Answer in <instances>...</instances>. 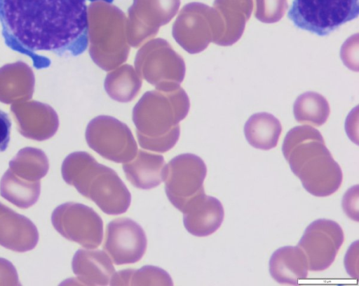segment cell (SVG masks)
Returning a JSON list of instances; mask_svg holds the SVG:
<instances>
[{"label":"cell","instance_id":"cell-1","mask_svg":"<svg viewBox=\"0 0 359 286\" xmlns=\"http://www.w3.org/2000/svg\"><path fill=\"white\" fill-rule=\"evenodd\" d=\"M86 1L0 0L5 44L29 57L36 69L47 68L51 63L38 52H50L60 57L82 54L88 45Z\"/></svg>","mask_w":359,"mask_h":286},{"label":"cell","instance_id":"cell-2","mask_svg":"<svg viewBox=\"0 0 359 286\" xmlns=\"http://www.w3.org/2000/svg\"><path fill=\"white\" fill-rule=\"evenodd\" d=\"M282 151L293 173L312 195L327 196L341 186L342 171L317 129L306 125L293 128L285 138Z\"/></svg>","mask_w":359,"mask_h":286},{"label":"cell","instance_id":"cell-3","mask_svg":"<svg viewBox=\"0 0 359 286\" xmlns=\"http://www.w3.org/2000/svg\"><path fill=\"white\" fill-rule=\"evenodd\" d=\"M189 107V97L181 87L144 93L133 110L140 145L162 153L172 148L180 137L179 122L186 117Z\"/></svg>","mask_w":359,"mask_h":286},{"label":"cell","instance_id":"cell-4","mask_svg":"<svg viewBox=\"0 0 359 286\" xmlns=\"http://www.w3.org/2000/svg\"><path fill=\"white\" fill-rule=\"evenodd\" d=\"M64 180L90 199L106 214L120 215L127 211L131 194L112 169L99 164L86 152L69 154L61 168Z\"/></svg>","mask_w":359,"mask_h":286},{"label":"cell","instance_id":"cell-5","mask_svg":"<svg viewBox=\"0 0 359 286\" xmlns=\"http://www.w3.org/2000/svg\"><path fill=\"white\" fill-rule=\"evenodd\" d=\"M89 54L102 70L109 71L128 59L127 17L117 6L106 0L92 1L88 6Z\"/></svg>","mask_w":359,"mask_h":286},{"label":"cell","instance_id":"cell-6","mask_svg":"<svg viewBox=\"0 0 359 286\" xmlns=\"http://www.w3.org/2000/svg\"><path fill=\"white\" fill-rule=\"evenodd\" d=\"M135 69L142 79L157 90L174 91L180 87L186 66L182 56L163 38L151 39L137 51Z\"/></svg>","mask_w":359,"mask_h":286},{"label":"cell","instance_id":"cell-7","mask_svg":"<svg viewBox=\"0 0 359 286\" xmlns=\"http://www.w3.org/2000/svg\"><path fill=\"white\" fill-rule=\"evenodd\" d=\"M172 33L184 50L196 54L204 50L210 42L219 45L224 24L215 8L192 2L181 9L173 24Z\"/></svg>","mask_w":359,"mask_h":286},{"label":"cell","instance_id":"cell-8","mask_svg":"<svg viewBox=\"0 0 359 286\" xmlns=\"http://www.w3.org/2000/svg\"><path fill=\"white\" fill-rule=\"evenodd\" d=\"M358 14V0H293L287 17L296 27L323 36Z\"/></svg>","mask_w":359,"mask_h":286},{"label":"cell","instance_id":"cell-9","mask_svg":"<svg viewBox=\"0 0 359 286\" xmlns=\"http://www.w3.org/2000/svg\"><path fill=\"white\" fill-rule=\"evenodd\" d=\"M88 146L102 157L116 163L132 160L137 152V143L129 127L118 119L100 115L88 124Z\"/></svg>","mask_w":359,"mask_h":286},{"label":"cell","instance_id":"cell-10","mask_svg":"<svg viewBox=\"0 0 359 286\" xmlns=\"http://www.w3.org/2000/svg\"><path fill=\"white\" fill-rule=\"evenodd\" d=\"M51 222L63 237L83 248L95 249L102 243V220L84 204L68 202L58 206L52 213Z\"/></svg>","mask_w":359,"mask_h":286},{"label":"cell","instance_id":"cell-11","mask_svg":"<svg viewBox=\"0 0 359 286\" xmlns=\"http://www.w3.org/2000/svg\"><path fill=\"white\" fill-rule=\"evenodd\" d=\"M207 167L203 160L191 153L176 156L167 164L164 180L165 194L170 203L182 212L187 203L204 191Z\"/></svg>","mask_w":359,"mask_h":286},{"label":"cell","instance_id":"cell-12","mask_svg":"<svg viewBox=\"0 0 359 286\" xmlns=\"http://www.w3.org/2000/svg\"><path fill=\"white\" fill-rule=\"evenodd\" d=\"M180 0H133L128 8L127 38L130 46L140 47L155 36L159 28L177 14Z\"/></svg>","mask_w":359,"mask_h":286},{"label":"cell","instance_id":"cell-13","mask_svg":"<svg viewBox=\"0 0 359 286\" xmlns=\"http://www.w3.org/2000/svg\"><path fill=\"white\" fill-rule=\"evenodd\" d=\"M344 239L343 230L338 223L319 219L306 227L297 245L306 257L309 270L320 271L333 263Z\"/></svg>","mask_w":359,"mask_h":286},{"label":"cell","instance_id":"cell-14","mask_svg":"<svg viewBox=\"0 0 359 286\" xmlns=\"http://www.w3.org/2000/svg\"><path fill=\"white\" fill-rule=\"evenodd\" d=\"M147 245L144 231L130 218H118L107 226L103 248L116 265L140 261L145 253Z\"/></svg>","mask_w":359,"mask_h":286},{"label":"cell","instance_id":"cell-15","mask_svg":"<svg viewBox=\"0 0 359 286\" xmlns=\"http://www.w3.org/2000/svg\"><path fill=\"white\" fill-rule=\"evenodd\" d=\"M183 222L186 229L195 236H207L221 226L224 210L215 197L208 196L203 191L191 198L184 206Z\"/></svg>","mask_w":359,"mask_h":286},{"label":"cell","instance_id":"cell-16","mask_svg":"<svg viewBox=\"0 0 359 286\" xmlns=\"http://www.w3.org/2000/svg\"><path fill=\"white\" fill-rule=\"evenodd\" d=\"M39 232L28 217L0 203V245L18 252L34 249Z\"/></svg>","mask_w":359,"mask_h":286},{"label":"cell","instance_id":"cell-17","mask_svg":"<svg viewBox=\"0 0 359 286\" xmlns=\"http://www.w3.org/2000/svg\"><path fill=\"white\" fill-rule=\"evenodd\" d=\"M72 267L80 283L87 285H107L116 272L109 257L101 250H78Z\"/></svg>","mask_w":359,"mask_h":286},{"label":"cell","instance_id":"cell-18","mask_svg":"<svg viewBox=\"0 0 359 286\" xmlns=\"http://www.w3.org/2000/svg\"><path fill=\"white\" fill-rule=\"evenodd\" d=\"M123 169L134 187L149 190L164 181L167 165L163 155L139 150L132 160L123 163Z\"/></svg>","mask_w":359,"mask_h":286},{"label":"cell","instance_id":"cell-19","mask_svg":"<svg viewBox=\"0 0 359 286\" xmlns=\"http://www.w3.org/2000/svg\"><path fill=\"white\" fill-rule=\"evenodd\" d=\"M308 262L304 251L297 246H285L276 250L269 260V272L278 283L297 285L308 276Z\"/></svg>","mask_w":359,"mask_h":286},{"label":"cell","instance_id":"cell-20","mask_svg":"<svg viewBox=\"0 0 359 286\" xmlns=\"http://www.w3.org/2000/svg\"><path fill=\"white\" fill-rule=\"evenodd\" d=\"M281 131L280 121L266 112L253 114L244 126L245 136L249 144L263 150H269L277 145Z\"/></svg>","mask_w":359,"mask_h":286},{"label":"cell","instance_id":"cell-21","mask_svg":"<svg viewBox=\"0 0 359 286\" xmlns=\"http://www.w3.org/2000/svg\"><path fill=\"white\" fill-rule=\"evenodd\" d=\"M142 83V78L133 66L123 64L107 75L104 86L112 99L129 102L139 93Z\"/></svg>","mask_w":359,"mask_h":286},{"label":"cell","instance_id":"cell-22","mask_svg":"<svg viewBox=\"0 0 359 286\" xmlns=\"http://www.w3.org/2000/svg\"><path fill=\"white\" fill-rule=\"evenodd\" d=\"M41 193V183L28 182L19 178L8 169L0 181L3 198L20 208H27L37 201Z\"/></svg>","mask_w":359,"mask_h":286},{"label":"cell","instance_id":"cell-23","mask_svg":"<svg viewBox=\"0 0 359 286\" xmlns=\"http://www.w3.org/2000/svg\"><path fill=\"white\" fill-rule=\"evenodd\" d=\"M8 169L20 179L38 182L48 171V159L41 150L24 148L9 162Z\"/></svg>","mask_w":359,"mask_h":286},{"label":"cell","instance_id":"cell-24","mask_svg":"<svg viewBox=\"0 0 359 286\" xmlns=\"http://www.w3.org/2000/svg\"><path fill=\"white\" fill-rule=\"evenodd\" d=\"M327 100L320 94L306 92L300 94L293 105L295 120L302 124L320 127L324 124L330 115Z\"/></svg>","mask_w":359,"mask_h":286},{"label":"cell","instance_id":"cell-25","mask_svg":"<svg viewBox=\"0 0 359 286\" xmlns=\"http://www.w3.org/2000/svg\"><path fill=\"white\" fill-rule=\"evenodd\" d=\"M111 285H172L170 275L163 269L154 266H144L138 270L126 269L114 273Z\"/></svg>","mask_w":359,"mask_h":286},{"label":"cell","instance_id":"cell-26","mask_svg":"<svg viewBox=\"0 0 359 286\" xmlns=\"http://www.w3.org/2000/svg\"><path fill=\"white\" fill-rule=\"evenodd\" d=\"M288 7L287 0H256L255 17L262 22H278Z\"/></svg>","mask_w":359,"mask_h":286},{"label":"cell","instance_id":"cell-27","mask_svg":"<svg viewBox=\"0 0 359 286\" xmlns=\"http://www.w3.org/2000/svg\"><path fill=\"white\" fill-rule=\"evenodd\" d=\"M358 34L351 36L347 39L341 48V59L344 64L351 70L358 71V57L353 55V52L358 51V43L353 44L358 41Z\"/></svg>","mask_w":359,"mask_h":286},{"label":"cell","instance_id":"cell-28","mask_svg":"<svg viewBox=\"0 0 359 286\" xmlns=\"http://www.w3.org/2000/svg\"><path fill=\"white\" fill-rule=\"evenodd\" d=\"M358 186L350 188L344 194L342 206L345 213L352 220H358Z\"/></svg>","mask_w":359,"mask_h":286},{"label":"cell","instance_id":"cell-29","mask_svg":"<svg viewBox=\"0 0 359 286\" xmlns=\"http://www.w3.org/2000/svg\"><path fill=\"white\" fill-rule=\"evenodd\" d=\"M20 285L15 266L8 260L0 258V285Z\"/></svg>","mask_w":359,"mask_h":286},{"label":"cell","instance_id":"cell-30","mask_svg":"<svg viewBox=\"0 0 359 286\" xmlns=\"http://www.w3.org/2000/svg\"><path fill=\"white\" fill-rule=\"evenodd\" d=\"M11 121L8 115L0 110V152L5 151L10 141Z\"/></svg>","mask_w":359,"mask_h":286}]
</instances>
